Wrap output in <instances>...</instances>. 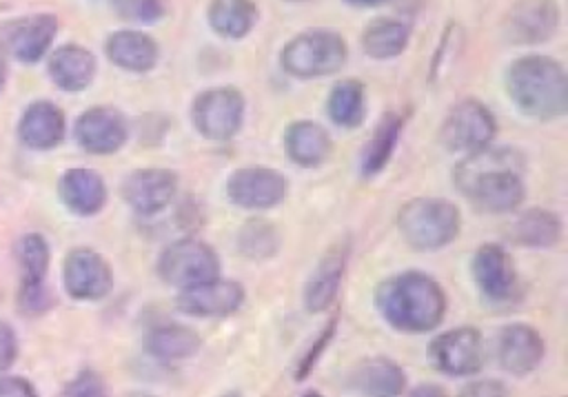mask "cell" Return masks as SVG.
Returning <instances> with one entry per match:
<instances>
[{"mask_svg":"<svg viewBox=\"0 0 568 397\" xmlns=\"http://www.w3.org/2000/svg\"><path fill=\"white\" fill-rule=\"evenodd\" d=\"M410 27L397 18H375L362 31V51L373 60H393L408 47Z\"/></svg>","mask_w":568,"mask_h":397,"instance_id":"28","label":"cell"},{"mask_svg":"<svg viewBox=\"0 0 568 397\" xmlns=\"http://www.w3.org/2000/svg\"><path fill=\"white\" fill-rule=\"evenodd\" d=\"M348 58L342 33L333 29H306L293 35L280 51V67L297 80H317L337 73Z\"/></svg>","mask_w":568,"mask_h":397,"instance_id":"4","label":"cell"},{"mask_svg":"<svg viewBox=\"0 0 568 397\" xmlns=\"http://www.w3.org/2000/svg\"><path fill=\"white\" fill-rule=\"evenodd\" d=\"M459 397H508V388L497 379H475L462 388Z\"/></svg>","mask_w":568,"mask_h":397,"instance_id":"38","label":"cell"},{"mask_svg":"<svg viewBox=\"0 0 568 397\" xmlns=\"http://www.w3.org/2000/svg\"><path fill=\"white\" fill-rule=\"evenodd\" d=\"M237 248L244 257L266 259L273 257L280 248V233L273 224L264 220H251L242 226L237 235Z\"/></svg>","mask_w":568,"mask_h":397,"instance_id":"33","label":"cell"},{"mask_svg":"<svg viewBox=\"0 0 568 397\" xmlns=\"http://www.w3.org/2000/svg\"><path fill=\"white\" fill-rule=\"evenodd\" d=\"M58 35L53 13H29L0 24V53L22 64L40 62Z\"/></svg>","mask_w":568,"mask_h":397,"instance_id":"8","label":"cell"},{"mask_svg":"<svg viewBox=\"0 0 568 397\" xmlns=\"http://www.w3.org/2000/svg\"><path fill=\"white\" fill-rule=\"evenodd\" d=\"M18 355V339L9 324L0 322V375L13 364Z\"/></svg>","mask_w":568,"mask_h":397,"instance_id":"39","label":"cell"},{"mask_svg":"<svg viewBox=\"0 0 568 397\" xmlns=\"http://www.w3.org/2000/svg\"><path fill=\"white\" fill-rule=\"evenodd\" d=\"M246 100L235 86H213L197 93L191 102V122L195 131L213 142H226L237 135L244 122Z\"/></svg>","mask_w":568,"mask_h":397,"instance_id":"6","label":"cell"},{"mask_svg":"<svg viewBox=\"0 0 568 397\" xmlns=\"http://www.w3.org/2000/svg\"><path fill=\"white\" fill-rule=\"evenodd\" d=\"M178 191V175L169 169H138L122 182L124 202L140 215L160 213Z\"/></svg>","mask_w":568,"mask_h":397,"instance_id":"18","label":"cell"},{"mask_svg":"<svg viewBox=\"0 0 568 397\" xmlns=\"http://www.w3.org/2000/svg\"><path fill=\"white\" fill-rule=\"evenodd\" d=\"M333 333H335V319H331L328 324H326V328L320 333V337L315 339V344L311 346V350L300 359V366H297V377L295 379H304L306 377V373L313 368V364H315V359H320V355H322V350L326 348V344H328V339L333 337Z\"/></svg>","mask_w":568,"mask_h":397,"instance_id":"37","label":"cell"},{"mask_svg":"<svg viewBox=\"0 0 568 397\" xmlns=\"http://www.w3.org/2000/svg\"><path fill=\"white\" fill-rule=\"evenodd\" d=\"M559 20L555 0H515L504 16V35L513 44H541L555 35Z\"/></svg>","mask_w":568,"mask_h":397,"instance_id":"13","label":"cell"},{"mask_svg":"<svg viewBox=\"0 0 568 397\" xmlns=\"http://www.w3.org/2000/svg\"><path fill=\"white\" fill-rule=\"evenodd\" d=\"M0 397H38V393L22 377H0Z\"/></svg>","mask_w":568,"mask_h":397,"instance_id":"40","label":"cell"},{"mask_svg":"<svg viewBox=\"0 0 568 397\" xmlns=\"http://www.w3.org/2000/svg\"><path fill=\"white\" fill-rule=\"evenodd\" d=\"M430 359L444 375L473 377L486 362L484 337L473 326L450 328L430 342Z\"/></svg>","mask_w":568,"mask_h":397,"instance_id":"10","label":"cell"},{"mask_svg":"<svg viewBox=\"0 0 568 397\" xmlns=\"http://www.w3.org/2000/svg\"><path fill=\"white\" fill-rule=\"evenodd\" d=\"M222 397H242V393H237V390H231V393H224Z\"/></svg>","mask_w":568,"mask_h":397,"instance_id":"45","label":"cell"},{"mask_svg":"<svg viewBox=\"0 0 568 397\" xmlns=\"http://www.w3.org/2000/svg\"><path fill=\"white\" fill-rule=\"evenodd\" d=\"M284 2H291V4H304V2H311V0H284Z\"/></svg>","mask_w":568,"mask_h":397,"instance_id":"46","label":"cell"},{"mask_svg":"<svg viewBox=\"0 0 568 397\" xmlns=\"http://www.w3.org/2000/svg\"><path fill=\"white\" fill-rule=\"evenodd\" d=\"M508 240L519 246L550 248L561 240V220L546 208H528L508 224Z\"/></svg>","mask_w":568,"mask_h":397,"instance_id":"25","label":"cell"},{"mask_svg":"<svg viewBox=\"0 0 568 397\" xmlns=\"http://www.w3.org/2000/svg\"><path fill=\"white\" fill-rule=\"evenodd\" d=\"M404 397H448L446 390L437 384H419L415 388H410Z\"/></svg>","mask_w":568,"mask_h":397,"instance_id":"41","label":"cell"},{"mask_svg":"<svg viewBox=\"0 0 568 397\" xmlns=\"http://www.w3.org/2000/svg\"><path fill=\"white\" fill-rule=\"evenodd\" d=\"M144 348L160 362H180L197 353L200 335L182 324H164L146 333Z\"/></svg>","mask_w":568,"mask_h":397,"instance_id":"29","label":"cell"},{"mask_svg":"<svg viewBox=\"0 0 568 397\" xmlns=\"http://www.w3.org/2000/svg\"><path fill=\"white\" fill-rule=\"evenodd\" d=\"M64 291L80 302H98L113 288V271L109 262L93 248H71L62 264Z\"/></svg>","mask_w":568,"mask_h":397,"instance_id":"11","label":"cell"},{"mask_svg":"<svg viewBox=\"0 0 568 397\" xmlns=\"http://www.w3.org/2000/svg\"><path fill=\"white\" fill-rule=\"evenodd\" d=\"M288 193V180L275 171L264 166H244L229 175L226 195L235 206L242 208H273Z\"/></svg>","mask_w":568,"mask_h":397,"instance_id":"12","label":"cell"},{"mask_svg":"<svg viewBox=\"0 0 568 397\" xmlns=\"http://www.w3.org/2000/svg\"><path fill=\"white\" fill-rule=\"evenodd\" d=\"M244 304V288L233 279H209L178 291L175 306L189 317H226Z\"/></svg>","mask_w":568,"mask_h":397,"instance_id":"14","label":"cell"},{"mask_svg":"<svg viewBox=\"0 0 568 397\" xmlns=\"http://www.w3.org/2000/svg\"><path fill=\"white\" fill-rule=\"evenodd\" d=\"M497 122L488 106L475 98L459 100L439 129V140L448 151L473 153L493 142Z\"/></svg>","mask_w":568,"mask_h":397,"instance_id":"9","label":"cell"},{"mask_svg":"<svg viewBox=\"0 0 568 397\" xmlns=\"http://www.w3.org/2000/svg\"><path fill=\"white\" fill-rule=\"evenodd\" d=\"M344 4L348 7H379V4H386L390 0H342Z\"/></svg>","mask_w":568,"mask_h":397,"instance_id":"42","label":"cell"},{"mask_svg":"<svg viewBox=\"0 0 568 397\" xmlns=\"http://www.w3.org/2000/svg\"><path fill=\"white\" fill-rule=\"evenodd\" d=\"M4 82H7V60H4V55L0 53V89L4 86Z\"/></svg>","mask_w":568,"mask_h":397,"instance_id":"43","label":"cell"},{"mask_svg":"<svg viewBox=\"0 0 568 397\" xmlns=\"http://www.w3.org/2000/svg\"><path fill=\"white\" fill-rule=\"evenodd\" d=\"M524 157L508 146H484L455 166L457 191L488 213L515 211L524 195Z\"/></svg>","mask_w":568,"mask_h":397,"instance_id":"1","label":"cell"},{"mask_svg":"<svg viewBox=\"0 0 568 397\" xmlns=\"http://www.w3.org/2000/svg\"><path fill=\"white\" fill-rule=\"evenodd\" d=\"M513 104L537 120H555L568 111V75L550 55H521L506 71Z\"/></svg>","mask_w":568,"mask_h":397,"instance_id":"3","label":"cell"},{"mask_svg":"<svg viewBox=\"0 0 568 397\" xmlns=\"http://www.w3.org/2000/svg\"><path fill=\"white\" fill-rule=\"evenodd\" d=\"M16 302H18V311L22 315L33 317V315H42L44 311H49L53 304V297H51L49 288L44 286V282H36V284L22 282Z\"/></svg>","mask_w":568,"mask_h":397,"instance_id":"35","label":"cell"},{"mask_svg":"<svg viewBox=\"0 0 568 397\" xmlns=\"http://www.w3.org/2000/svg\"><path fill=\"white\" fill-rule=\"evenodd\" d=\"M375 304L384 322L402 333H426L446 315V293L426 273L406 271L382 282Z\"/></svg>","mask_w":568,"mask_h":397,"instance_id":"2","label":"cell"},{"mask_svg":"<svg viewBox=\"0 0 568 397\" xmlns=\"http://www.w3.org/2000/svg\"><path fill=\"white\" fill-rule=\"evenodd\" d=\"M47 71L58 89L67 93H80L93 82L98 62L87 47L69 42L49 53Z\"/></svg>","mask_w":568,"mask_h":397,"instance_id":"19","label":"cell"},{"mask_svg":"<svg viewBox=\"0 0 568 397\" xmlns=\"http://www.w3.org/2000/svg\"><path fill=\"white\" fill-rule=\"evenodd\" d=\"M399 131H402V118L395 115V113H386L382 118V122L377 124L375 133L364 144L362 160H359L362 175L373 177L388 164V160L393 155V149L397 144Z\"/></svg>","mask_w":568,"mask_h":397,"instance_id":"31","label":"cell"},{"mask_svg":"<svg viewBox=\"0 0 568 397\" xmlns=\"http://www.w3.org/2000/svg\"><path fill=\"white\" fill-rule=\"evenodd\" d=\"M348 388L359 397H399L406 388V375L388 357H366L348 373Z\"/></svg>","mask_w":568,"mask_h":397,"instance_id":"22","label":"cell"},{"mask_svg":"<svg viewBox=\"0 0 568 397\" xmlns=\"http://www.w3.org/2000/svg\"><path fill=\"white\" fill-rule=\"evenodd\" d=\"M326 113L333 124L353 129L364 122L366 115V89L359 80L346 78L331 86L326 98Z\"/></svg>","mask_w":568,"mask_h":397,"instance_id":"30","label":"cell"},{"mask_svg":"<svg viewBox=\"0 0 568 397\" xmlns=\"http://www.w3.org/2000/svg\"><path fill=\"white\" fill-rule=\"evenodd\" d=\"M546 346L541 335L528 326V324H508L497 333L495 339V355L499 366L515 375V377H524L528 373H532L541 359H544Z\"/></svg>","mask_w":568,"mask_h":397,"instance_id":"17","label":"cell"},{"mask_svg":"<svg viewBox=\"0 0 568 397\" xmlns=\"http://www.w3.org/2000/svg\"><path fill=\"white\" fill-rule=\"evenodd\" d=\"M64 113L51 100H33L18 122V138L33 151H49L64 138Z\"/></svg>","mask_w":568,"mask_h":397,"instance_id":"20","label":"cell"},{"mask_svg":"<svg viewBox=\"0 0 568 397\" xmlns=\"http://www.w3.org/2000/svg\"><path fill=\"white\" fill-rule=\"evenodd\" d=\"M62 204L75 215H95L106 204V184L93 169H69L58 182Z\"/></svg>","mask_w":568,"mask_h":397,"instance_id":"24","label":"cell"},{"mask_svg":"<svg viewBox=\"0 0 568 397\" xmlns=\"http://www.w3.org/2000/svg\"><path fill=\"white\" fill-rule=\"evenodd\" d=\"M260 18L255 0H211L206 7L209 27L224 40H242Z\"/></svg>","mask_w":568,"mask_h":397,"instance_id":"27","label":"cell"},{"mask_svg":"<svg viewBox=\"0 0 568 397\" xmlns=\"http://www.w3.org/2000/svg\"><path fill=\"white\" fill-rule=\"evenodd\" d=\"M16 259L22 271V282H44L49 268V244L40 233H27L16 244Z\"/></svg>","mask_w":568,"mask_h":397,"instance_id":"32","label":"cell"},{"mask_svg":"<svg viewBox=\"0 0 568 397\" xmlns=\"http://www.w3.org/2000/svg\"><path fill=\"white\" fill-rule=\"evenodd\" d=\"M60 397H109V390L95 370H82L62 388Z\"/></svg>","mask_w":568,"mask_h":397,"instance_id":"36","label":"cell"},{"mask_svg":"<svg viewBox=\"0 0 568 397\" xmlns=\"http://www.w3.org/2000/svg\"><path fill=\"white\" fill-rule=\"evenodd\" d=\"M462 226L453 202L439 197H415L397 213V228L404 242L417 251H437L450 244Z\"/></svg>","mask_w":568,"mask_h":397,"instance_id":"5","label":"cell"},{"mask_svg":"<svg viewBox=\"0 0 568 397\" xmlns=\"http://www.w3.org/2000/svg\"><path fill=\"white\" fill-rule=\"evenodd\" d=\"M115 11L129 22L153 24L166 16V0H118Z\"/></svg>","mask_w":568,"mask_h":397,"instance_id":"34","label":"cell"},{"mask_svg":"<svg viewBox=\"0 0 568 397\" xmlns=\"http://www.w3.org/2000/svg\"><path fill=\"white\" fill-rule=\"evenodd\" d=\"M302 397H322L317 390H306Z\"/></svg>","mask_w":568,"mask_h":397,"instance_id":"44","label":"cell"},{"mask_svg":"<svg viewBox=\"0 0 568 397\" xmlns=\"http://www.w3.org/2000/svg\"><path fill=\"white\" fill-rule=\"evenodd\" d=\"M288 157L300 166H320L331 153V138L326 129L313 120H297L284 133Z\"/></svg>","mask_w":568,"mask_h":397,"instance_id":"26","label":"cell"},{"mask_svg":"<svg viewBox=\"0 0 568 397\" xmlns=\"http://www.w3.org/2000/svg\"><path fill=\"white\" fill-rule=\"evenodd\" d=\"M473 279L479 293L495 302H510L517 293V273L510 255L497 244H481L470 262Z\"/></svg>","mask_w":568,"mask_h":397,"instance_id":"15","label":"cell"},{"mask_svg":"<svg viewBox=\"0 0 568 397\" xmlns=\"http://www.w3.org/2000/svg\"><path fill=\"white\" fill-rule=\"evenodd\" d=\"M129 126L124 115L106 104L87 109L75 120V140L78 144L95 155H109L124 146Z\"/></svg>","mask_w":568,"mask_h":397,"instance_id":"16","label":"cell"},{"mask_svg":"<svg viewBox=\"0 0 568 397\" xmlns=\"http://www.w3.org/2000/svg\"><path fill=\"white\" fill-rule=\"evenodd\" d=\"M158 275L164 284L182 291L220 277V259L209 244L184 237L160 253Z\"/></svg>","mask_w":568,"mask_h":397,"instance_id":"7","label":"cell"},{"mask_svg":"<svg viewBox=\"0 0 568 397\" xmlns=\"http://www.w3.org/2000/svg\"><path fill=\"white\" fill-rule=\"evenodd\" d=\"M346 257H348V246L335 244L320 259V264L315 266V271L311 273L304 286V306L308 313H322L335 302L342 284V275L346 268Z\"/></svg>","mask_w":568,"mask_h":397,"instance_id":"23","label":"cell"},{"mask_svg":"<svg viewBox=\"0 0 568 397\" xmlns=\"http://www.w3.org/2000/svg\"><path fill=\"white\" fill-rule=\"evenodd\" d=\"M111 64L131 73H149L160 60L158 42L138 29H118L104 42Z\"/></svg>","mask_w":568,"mask_h":397,"instance_id":"21","label":"cell"}]
</instances>
